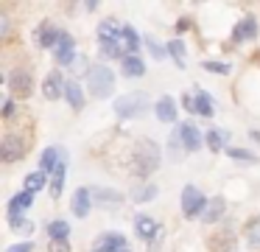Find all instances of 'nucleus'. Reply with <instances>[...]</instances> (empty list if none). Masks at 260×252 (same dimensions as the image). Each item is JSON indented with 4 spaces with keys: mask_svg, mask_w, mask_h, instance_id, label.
I'll list each match as a JSON object with an SVG mask.
<instances>
[{
    "mask_svg": "<svg viewBox=\"0 0 260 252\" xmlns=\"http://www.w3.org/2000/svg\"><path fill=\"white\" fill-rule=\"evenodd\" d=\"M14 115V104L12 98H3V118H12Z\"/></svg>",
    "mask_w": 260,
    "mask_h": 252,
    "instance_id": "nucleus-38",
    "label": "nucleus"
},
{
    "mask_svg": "<svg viewBox=\"0 0 260 252\" xmlns=\"http://www.w3.org/2000/svg\"><path fill=\"white\" fill-rule=\"evenodd\" d=\"M196 112H199V115H204V118L213 115V101H210V95L202 93V90L196 93Z\"/></svg>",
    "mask_w": 260,
    "mask_h": 252,
    "instance_id": "nucleus-26",
    "label": "nucleus"
},
{
    "mask_svg": "<svg viewBox=\"0 0 260 252\" xmlns=\"http://www.w3.org/2000/svg\"><path fill=\"white\" fill-rule=\"evenodd\" d=\"M179 137H182V146L187 151H196L202 146V134H199V129L193 123H179Z\"/></svg>",
    "mask_w": 260,
    "mask_h": 252,
    "instance_id": "nucleus-12",
    "label": "nucleus"
},
{
    "mask_svg": "<svg viewBox=\"0 0 260 252\" xmlns=\"http://www.w3.org/2000/svg\"><path fill=\"white\" fill-rule=\"evenodd\" d=\"M210 249H213V252H232V249H235V235H232L230 230L213 235V238H210Z\"/></svg>",
    "mask_w": 260,
    "mask_h": 252,
    "instance_id": "nucleus-14",
    "label": "nucleus"
},
{
    "mask_svg": "<svg viewBox=\"0 0 260 252\" xmlns=\"http://www.w3.org/2000/svg\"><path fill=\"white\" fill-rule=\"evenodd\" d=\"M168 53L176 59L179 67H185V42H179V39H176V42H168Z\"/></svg>",
    "mask_w": 260,
    "mask_h": 252,
    "instance_id": "nucleus-32",
    "label": "nucleus"
},
{
    "mask_svg": "<svg viewBox=\"0 0 260 252\" xmlns=\"http://www.w3.org/2000/svg\"><path fill=\"white\" fill-rule=\"evenodd\" d=\"M64 174H68V162H59L56 165V171H53V182H51V193L53 196H59L62 193V182H64Z\"/></svg>",
    "mask_w": 260,
    "mask_h": 252,
    "instance_id": "nucleus-25",
    "label": "nucleus"
},
{
    "mask_svg": "<svg viewBox=\"0 0 260 252\" xmlns=\"http://www.w3.org/2000/svg\"><path fill=\"white\" fill-rule=\"evenodd\" d=\"M246 238H249V244H252V246H257V249H260V216L254 218V221H249Z\"/></svg>",
    "mask_w": 260,
    "mask_h": 252,
    "instance_id": "nucleus-31",
    "label": "nucleus"
},
{
    "mask_svg": "<svg viewBox=\"0 0 260 252\" xmlns=\"http://www.w3.org/2000/svg\"><path fill=\"white\" fill-rule=\"evenodd\" d=\"M118 34H123V28H118L115 22H109V20L98 25V37L101 39H118Z\"/></svg>",
    "mask_w": 260,
    "mask_h": 252,
    "instance_id": "nucleus-29",
    "label": "nucleus"
},
{
    "mask_svg": "<svg viewBox=\"0 0 260 252\" xmlns=\"http://www.w3.org/2000/svg\"><path fill=\"white\" fill-rule=\"evenodd\" d=\"M123 39H126V48H129L132 53H137V48H140V34L132 25H123Z\"/></svg>",
    "mask_w": 260,
    "mask_h": 252,
    "instance_id": "nucleus-28",
    "label": "nucleus"
},
{
    "mask_svg": "<svg viewBox=\"0 0 260 252\" xmlns=\"http://www.w3.org/2000/svg\"><path fill=\"white\" fill-rule=\"evenodd\" d=\"M45 179H48V174H42V171H34V174H28V177H25V190H28V193H34V190H40L42 185H45Z\"/></svg>",
    "mask_w": 260,
    "mask_h": 252,
    "instance_id": "nucleus-27",
    "label": "nucleus"
},
{
    "mask_svg": "<svg viewBox=\"0 0 260 252\" xmlns=\"http://www.w3.org/2000/svg\"><path fill=\"white\" fill-rule=\"evenodd\" d=\"M202 67H204V70H210V73H224V76L232 70V67L226 65V62H204Z\"/></svg>",
    "mask_w": 260,
    "mask_h": 252,
    "instance_id": "nucleus-36",
    "label": "nucleus"
},
{
    "mask_svg": "<svg viewBox=\"0 0 260 252\" xmlns=\"http://www.w3.org/2000/svg\"><path fill=\"white\" fill-rule=\"evenodd\" d=\"M87 87L92 98H109L115 90V73L107 65H95L87 70Z\"/></svg>",
    "mask_w": 260,
    "mask_h": 252,
    "instance_id": "nucleus-1",
    "label": "nucleus"
},
{
    "mask_svg": "<svg viewBox=\"0 0 260 252\" xmlns=\"http://www.w3.org/2000/svg\"><path fill=\"white\" fill-rule=\"evenodd\" d=\"M87 193H90V199L95 202V205H101V207H118L120 202H123V193H120V190L101 188V185H90Z\"/></svg>",
    "mask_w": 260,
    "mask_h": 252,
    "instance_id": "nucleus-5",
    "label": "nucleus"
},
{
    "mask_svg": "<svg viewBox=\"0 0 260 252\" xmlns=\"http://www.w3.org/2000/svg\"><path fill=\"white\" fill-rule=\"evenodd\" d=\"M123 73L126 76H135V78H140L143 73H146V65H143V59L137 53H129L123 59Z\"/></svg>",
    "mask_w": 260,
    "mask_h": 252,
    "instance_id": "nucleus-20",
    "label": "nucleus"
},
{
    "mask_svg": "<svg viewBox=\"0 0 260 252\" xmlns=\"http://www.w3.org/2000/svg\"><path fill=\"white\" fill-rule=\"evenodd\" d=\"M159 165V149L151 140H137L135 146V171L137 177H148L151 171H157Z\"/></svg>",
    "mask_w": 260,
    "mask_h": 252,
    "instance_id": "nucleus-2",
    "label": "nucleus"
},
{
    "mask_svg": "<svg viewBox=\"0 0 260 252\" xmlns=\"http://www.w3.org/2000/svg\"><path fill=\"white\" fill-rule=\"evenodd\" d=\"M64 87H68V84L62 81V73L53 70V73H48V78H45L42 95H45L48 101H56V98H62V95H64Z\"/></svg>",
    "mask_w": 260,
    "mask_h": 252,
    "instance_id": "nucleus-8",
    "label": "nucleus"
},
{
    "mask_svg": "<svg viewBox=\"0 0 260 252\" xmlns=\"http://www.w3.org/2000/svg\"><path fill=\"white\" fill-rule=\"evenodd\" d=\"M48 249H51V252H70V244H68V241H51Z\"/></svg>",
    "mask_w": 260,
    "mask_h": 252,
    "instance_id": "nucleus-37",
    "label": "nucleus"
},
{
    "mask_svg": "<svg viewBox=\"0 0 260 252\" xmlns=\"http://www.w3.org/2000/svg\"><path fill=\"white\" fill-rule=\"evenodd\" d=\"M148 109V95L146 93H129V95H120L115 101V112L120 118H140L143 112Z\"/></svg>",
    "mask_w": 260,
    "mask_h": 252,
    "instance_id": "nucleus-3",
    "label": "nucleus"
},
{
    "mask_svg": "<svg viewBox=\"0 0 260 252\" xmlns=\"http://www.w3.org/2000/svg\"><path fill=\"white\" fill-rule=\"evenodd\" d=\"M226 140H230V132H224V129H210L207 132V146L213 151H221Z\"/></svg>",
    "mask_w": 260,
    "mask_h": 252,
    "instance_id": "nucleus-22",
    "label": "nucleus"
},
{
    "mask_svg": "<svg viewBox=\"0 0 260 252\" xmlns=\"http://www.w3.org/2000/svg\"><path fill=\"white\" fill-rule=\"evenodd\" d=\"M157 118H159V121H165V123H174L176 121V104H174L171 95H165V98L157 101Z\"/></svg>",
    "mask_w": 260,
    "mask_h": 252,
    "instance_id": "nucleus-16",
    "label": "nucleus"
},
{
    "mask_svg": "<svg viewBox=\"0 0 260 252\" xmlns=\"http://www.w3.org/2000/svg\"><path fill=\"white\" fill-rule=\"evenodd\" d=\"M126 249V238L120 233H107L95 241V252H120Z\"/></svg>",
    "mask_w": 260,
    "mask_h": 252,
    "instance_id": "nucleus-10",
    "label": "nucleus"
},
{
    "mask_svg": "<svg viewBox=\"0 0 260 252\" xmlns=\"http://www.w3.org/2000/svg\"><path fill=\"white\" fill-rule=\"evenodd\" d=\"M254 37H257V22H254V17H243L235 25V31H232L235 42H246V39H254Z\"/></svg>",
    "mask_w": 260,
    "mask_h": 252,
    "instance_id": "nucleus-11",
    "label": "nucleus"
},
{
    "mask_svg": "<svg viewBox=\"0 0 260 252\" xmlns=\"http://www.w3.org/2000/svg\"><path fill=\"white\" fill-rule=\"evenodd\" d=\"M185 106L190 112H196V95H185Z\"/></svg>",
    "mask_w": 260,
    "mask_h": 252,
    "instance_id": "nucleus-40",
    "label": "nucleus"
},
{
    "mask_svg": "<svg viewBox=\"0 0 260 252\" xmlns=\"http://www.w3.org/2000/svg\"><path fill=\"white\" fill-rule=\"evenodd\" d=\"M120 252H129V249H120Z\"/></svg>",
    "mask_w": 260,
    "mask_h": 252,
    "instance_id": "nucleus-41",
    "label": "nucleus"
},
{
    "mask_svg": "<svg viewBox=\"0 0 260 252\" xmlns=\"http://www.w3.org/2000/svg\"><path fill=\"white\" fill-rule=\"evenodd\" d=\"M224 207H226V202L221 199V196H215V199L207 202V207H204L202 218H204V221H218V218L224 216Z\"/></svg>",
    "mask_w": 260,
    "mask_h": 252,
    "instance_id": "nucleus-18",
    "label": "nucleus"
},
{
    "mask_svg": "<svg viewBox=\"0 0 260 252\" xmlns=\"http://www.w3.org/2000/svg\"><path fill=\"white\" fill-rule=\"evenodd\" d=\"M70 207H73V213L79 218H84L87 213H90V193H87V188H79L73 193V199H70Z\"/></svg>",
    "mask_w": 260,
    "mask_h": 252,
    "instance_id": "nucleus-15",
    "label": "nucleus"
},
{
    "mask_svg": "<svg viewBox=\"0 0 260 252\" xmlns=\"http://www.w3.org/2000/svg\"><path fill=\"white\" fill-rule=\"evenodd\" d=\"M64 98L70 101L73 109H81V106H84V93H81V87L76 81H68V87H64Z\"/></svg>",
    "mask_w": 260,
    "mask_h": 252,
    "instance_id": "nucleus-21",
    "label": "nucleus"
},
{
    "mask_svg": "<svg viewBox=\"0 0 260 252\" xmlns=\"http://www.w3.org/2000/svg\"><path fill=\"white\" fill-rule=\"evenodd\" d=\"M154 196H157V188H154V185H143V188L135 190V202H148V199H154Z\"/></svg>",
    "mask_w": 260,
    "mask_h": 252,
    "instance_id": "nucleus-34",
    "label": "nucleus"
},
{
    "mask_svg": "<svg viewBox=\"0 0 260 252\" xmlns=\"http://www.w3.org/2000/svg\"><path fill=\"white\" fill-rule=\"evenodd\" d=\"M204 207H207V199L202 196V190L193 188V185H187L185 190H182V210H185L187 218H196L204 213Z\"/></svg>",
    "mask_w": 260,
    "mask_h": 252,
    "instance_id": "nucleus-4",
    "label": "nucleus"
},
{
    "mask_svg": "<svg viewBox=\"0 0 260 252\" xmlns=\"http://www.w3.org/2000/svg\"><path fill=\"white\" fill-rule=\"evenodd\" d=\"M73 45H76L73 37L62 31V39H59V45H56V62L59 65H70V62H73Z\"/></svg>",
    "mask_w": 260,
    "mask_h": 252,
    "instance_id": "nucleus-13",
    "label": "nucleus"
},
{
    "mask_svg": "<svg viewBox=\"0 0 260 252\" xmlns=\"http://www.w3.org/2000/svg\"><path fill=\"white\" fill-rule=\"evenodd\" d=\"M226 154H230L232 160H241V162H257V157H254L252 151H246V149H230Z\"/></svg>",
    "mask_w": 260,
    "mask_h": 252,
    "instance_id": "nucleus-33",
    "label": "nucleus"
},
{
    "mask_svg": "<svg viewBox=\"0 0 260 252\" xmlns=\"http://www.w3.org/2000/svg\"><path fill=\"white\" fill-rule=\"evenodd\" d=\"M59 39H62V31L53 28L51 22H42V25L37 28V42H40L42 48H53V50H56Z\"/></svg>",
    "mask_w": 260,
    "mask_h": 252,
    "instance_id": "nucleus-9",
    "label": "nucleus"
},
{
    "mask_svg": "<svg viewBox=\"0 0 260 252\" xmlns=\"http://www.w3.org/2000/svg\"><path fill=\"white\" fill-rule=\"evenodd\" d=\"M101 56L104 59H126L129 53H123L120 39H101Z\"/></svg>",
    "mask_w": 260,
    "mask_h": 252,
    "instance_id": "nucleus-19",
    "label": "nucleus"
},
{
    "mask_svg": "<svg viewBox=\"0 0 260 252\" xmlns=\"http://www.w3.org/2000/svg\"><path fill=\"white\" fill-rule=\"evenodd\" d=\"M23 151H25V143H23V137H17V134H6L3 143H0V157H3V162L20 160Z\"/></svg>",
    "mask_w": 260,
    "mask_h": 252,
    "instance_id": "nucleus-6",
    "label": "nucleus"
},
{
    "mask_svg": "<svg viewBox=\"0 0 260 252\" xmlns=\"http://www.w3.org/2000/svg\"><path fill=\"white\" fill-rule=\"evenodd\" d=\"M62 162V154H59V149H45V154L40 157V171L42 174H51V171H56V165Z\"/></svg>",
    "mask_w": 260,
    "mask_h": 252,
    "instance_id": "nucleus-17",
    "label": "nucleus"
},
{
    "mask_svg": "<svg viewBox=\"0 0 260 252\" xmlns=\"http://www.w3.org/2000/svg\"><path fill=\"white\" fill-rule=\"evenodd\" d=\"M135 230L143 235V238H151V235L157 233V221H154V218H148V216H137L135 218Z\"/></svg>",
    "mask_w": 260,
    "mask_h": 252,
    "instance_id": "nucleus-23",
    "label": "nucleus"
},
{
    "mask_svg": "<svg viewBox=\"0 0 260 252\" xmlns=\"http://www.w3.org/2000/svg\"><path fill=\"white\" fill-rule=\"evenodd\" d=\"M146 45H148V50H151V56H154V59H162V56L168 53V48H162V45H159L157 39H151V37L146 39Z\"/></svg>",
    "mask_w": 260,
    "mask_h": 252,
    "instance_id": "nucleus-35",
    "label": "nucleus"
},
{
    "mask_svg": "<svg viewBox=\"0 0 260 252\" xmlns=\"http://www.w3.org/2000/svg\"><path fill=\"white\" fill-rule=\"evenodd\" d=\"M25 207H31V193H28V190L14 196L12 205H9V213H20V210H25Z\"/></svg>",
    "mask_w": 260,
    "mask_h": 252,
    "instance_id": "nucleus-30",
    "label": "nucleus"
},
{
    "mask_svg": "<svg viewBox=\"0 0 260 252\" xmlns=\"http://www.w3.org/2000/svg\"><path fill=\"white\" fill-rule=\"evenodd\" d=\"M6 252H31V244H28V241H23V244H14V246H9Z\"/></svg>",
    "mask_w": 260,
    "mask_h": 252,
    "instance_id": "nucleus-39",
    "label": "nucleus"
},
{
    "mask_svg": "<svg viewBox=\"0 0 260 252\" xmlns=\"http://www.w3.org/2000/svg\"><path fill=\"white\" fill-rule=\"evenodd\" d=\"M48 235H51V241H68L70 224L68 221H51L48 224Z\"/></svg>",
    "mask_w": 260,
    "mask_h": 252,
    "instance_id": "nucleus-24",
    "label": "nucleus"
},
{
    "mask_svg": "<svg viewBox=\"0 0 260 252\" xmlns=\"http://www.w3.org/2000/svg\"><path fill=\"white\" fill-rule=\"evenodd\" d=\"M9 87H12L14 95H23V98H28V95H31V87H34V81H31V73H28V70H12V76H9Z\"/></svg>",
    "mask_w": 260,
    "mask_h": 252,
    "instance_id": "nucleus-7",
    "label": "nucleus"
}]
</instances>
